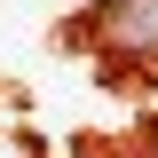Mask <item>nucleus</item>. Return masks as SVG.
<instances>
[{"label": "nucleus", "mask_w": 158, "mask_h": 158, "mask_svg": "<svg viewBox=\"0 0 158 158\" xmlns=\"http://www.w3.org/2000/svg\"><path fill=\"white\" fill-rule=\"evenodd\" d=\"M95 40L111 56H127V63H158V0H111Z\"/></svg>", "instance_id": "1"}]
</instances>
